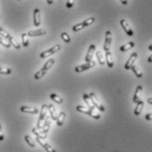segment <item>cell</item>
Listing matches in <instances>:
<instances>
[{"mask_svg": "<svg viewBox=\"0 0 152 152\" xmlns=\"http://www.w3.org/2000/svg\"><path fill=\"white\" fill-rule=\"evenodd\" d=\"M56 61L54 59H50L47 61L45 63V65L43 66V67L42 69H40L35 75H34V79L35 80H39V79H42L43 76H45V75L48 72V70L54 66Z\"/></svg>", "mask_w": 152, "mask_h": 152, "instance_id": "obj_1", "label": "cell"}, {"mask_svg": "<svg viewBox=\"0 0 152 152\" xmlns=\"http://www.w3.org/2000/svg\"><path fill=\"white\" fill-rule=\"evenodd\" d=\"M76 111L80 112V113H84L85 115H88L91 116L92 118L96 119V120H99L100 118V115L96 113V110H91L90 108H86L85 106H82V105H77L76 107Z\"/></svg>", "mask_w": 152, "mask_h": 152, "instance_id": "obj_2", "label": "cell"}, {"mask_svg": "<svg viewBox=\"0 0 152 152\" xmlns=\"http://www.w3.org/2000/svg\"><path fill=\"white\" fill-rule=\"evenodd\" d=\"M47 104H43L42 106L41 111H40V116H39V119H38V122H37V127H36L37 129H41L42 128L44 120L47 117Z\"/></svg>", "mask_w": 152, "mask_h": 152, "instance_id": "obj_3", "label": "cell"}, {"mask_svg": "<svg viewBox=\"0 0 152 152\" xmlns=\"http://www.w3.org/2000/svg\"><path fill=\"white\" fill-rule=\"evenodd\" d=\"M61 50V46L60 45H55L54 46H52L51 48H49L48 50H46L44 52H42L41 54H40V58L42 59H45L47 57L50 56V55H53L54 53L59 52Z\"/></svg>", "mask_w": 152, "mask_h": 152, "instance_id": "obj_4", "label": "cell"}, {"mask_svg": "<svg viewBox=\"0 0 152 152\" xmlns=\"http://www.w3.org/2000/svg\"><path fill=\"white\" fill-rule=\"evenodd\" d=\"M89 97H90V99H91V103L93 104V106L95 107L96 108H98V109H99V111H101V112H104V111H105V107L100 103V102L99 101L98 97L96 96V94H95L94 93H92V92L90 93Z\"/></svg>", "mask_w": 152, "mask_h": 152, "instance_id": "obj_5", "label": "cell"}, {"mask_svg": "<svg viewBox=\"0 0 152 152\" xmlns=\"http://www.w3.org/2000/svg\"><path fill=\"white\" fill-rule=\"evenodd\" d=\"M96 65V62L91 61V62H86L85 64H83V65H80V66H77L75 67V72L76 73H81V72H85L86 70H89L92 67H94Z\"/></svg>", "mask_w": 152, "mask_h": 152, "instance_id": "obj_6", "label": "cell"}, {"mask_svg": "<svg viewBox=\"0 0 152 152\" xmlns=\"http://www.w3.org/2000/svg\"><path fill=\"white\" fill-rule=\"evenodd\" d=\"M137 56H138L137 53H133L130 55V57L128 58V60L127 61L126 64H125V66H124V68H125L126 70H129V69H131V67L134 66L135 62H136V61Z\"/></svg>", "mask_w": 152, "mask_h": 152, "instance_id": "obj_7", "label": "cell"}, {"mask_svg": "<svg viewBox=\"0 0 152 152\" xmlns=\"http://www.w3.org/2000/svg\"><path fill=\"white\" fill-rule=\"evenodd\" d=\"M111 45H112V32L110 31H107L106 32V39H105V43L103 46L104 51L105 52L110 51Z\"/></svg>", "mask_w": 152, "mask_h": 152, "instance_id": "obj_8", "label": "cell"}, {"mask_svg": "<svg viewBox=\"0 0 152 152\" xmlns=\"http://www.w3.org/2000/svg\"><path fill=\"white\" fill-rule=\"evenodd\" d=\"M120 24H121V26H122V27L123 28L124 31H125L129 37H132V36L134 35V31L132 30V28L129 26V25H128V23L127 22V20L122 19V20L120 21Z\"/></svg>", "mask_w": 152, "mask_h": 152, "instance_id": "obj_9", "label": "cell"}, {"mask_svg": "<svg viewBox=\"0 0 152 152\" xmlns=\"http://www.w3.org/2000/svg\"><path fill=\"white\" fill-rule=\"evenodd\" d=\"M33 26L35 27L40 26L41 25V12L38 8H35L33 13Z\"/></svg>", "mask_w": 152, "mask_h": 152, "instance_id": "obj_10", "label": "cell"}, {"mask_svg": "<svg viewBox=\"0 0 152 152\" xmlns=\"http://www.w3.org/2000/svg\"><path fill=\"white\" fill-rule=\"evenodd\" d=\"M46 34H47V31L44 28H41V29H37V30H32L27 32L28 37H38V36H43Z\"/></svg>", "mask_w": 152, "mask_h": 152, "instance_id": "obj_11", "label": "cell"}, {"mask_svg": "<svg viewBox=\"0 0 152 152\" xmlns=\"http://www.w3.org/2000/svg\"><path fill=\"white\" fill-rule=\"evenodd\" d=\"M36 141L45 149L47 152H56L55 150H54V148H52L48 143H47L46 142L43 141V139H41V138H39V137H36Z\"/></svg>", "mask_w": 152, "mask_h": 152, "instance_id": "obj_12", "label": "cell"}, {"mask_svg": "<svg viewBox=\"0 0 152 152\" xmlns=\"http://www.w3.org/2000/svg\"><path fill=\"white\" fill-rule=\"evenodd\" d=\"M20 111L23 113H28V114H33V115H36L39 113V110L36 107L28 106H22L20 107Z\"/></svg>", "mask_w": 152, "mask_h": 152, "instance_id": "obj_13", "label": "cell"}, {"mask_svg": "<svg viewBox=\"0 0 152 152\" xmlns=\"http://www.w3.org/2000/svg\"><path fill=\"white\" fill-rule=\"evenodd\" d=\"M96 50V46L95 45H91L88 48L86 56H85V61L86 62H91L92 61V57H93V53Z\"/></svg>", "mask_w": 152, "mask_h": 152, "instance_id": "obj_14", "label": "cell"}, {"mask_svg": "<svg viewBox=\"0 0 152 152\" xmlns=\"http://www.w3.org/2000/svg\"><path fill=\"white\" fill-rule=\"evenodd\" d=\"M142 86H138L136 89V92L134 94V97H133V102L137 103L139 101H141V95H142Z\"/></svg>", "mask_w": 152, "mask_h": 152, "instance_id": "obj_15", "label": "cell"}, {"mask_svg": "<svg viewBox=\"0 0 152 152\" xmlns=\"http://www.w3.org/2000/svg\"><path fill=\"white\" fill-rule=\"evenodd\" d=\"M106 61H107V66L109 68H112L113 67V55H112V53L110 51H107L106 52Z\"/></svg>", "mask_w": 152, "mask_h": 152, "instance_id": "obj_16", "label": "cell"}, {"mask_svg": "<svg viewBox=\"0 0 152 152\" xmlns=\"http://www.w3.org/2000/svg\"><path fill=\"white\" fill-rule=\"evenodd\" d=\"M47 111L49 112L51 118H52L53 120L56 121V119H57V115H56V108H55L54 105L48 104V105H47Z\"/></svg>", "mask_w": 152, "mask_h": 152, "instance_id": "obj_17", "label": "cell"}, {"mask_svg": "<svg viewBox=\"0 0 152 152\" xmlns=\"http://www.w3.org/2000/svg\"><path fill=\"white\" fill-rule=\"evenodd\" d=\"M83 99H84L85 102L87 104V106H88V107H89L90 109H91V110H96V107L93 106V104L91 103V99H90V97H89V94H83Z\"/></svg>", "mask_w": 152, "mask_h": 152, "instance_id": "obj_18", "label": "cell"}, {"mask_svg": "<svg viewBox=\"0 0 152 152\" xmlns=\"http://www.w3.org/2000/svg\"><path fill=\"white\" fill-rule=\"evenodd\" d=\"M143 107H144V102L142 101H139L137 102L136 107L135 111H134V113H135L136 115H141V113H142V111L143 109Z\"/></svg>", "mask_w": 152, "mask_h": 152, "instance_id": "obj_19", "label": "cell"}, {"mask_svg": "<svg viewBox=\"0 0 152 152\" xmlns=\"http://www.w3.org/2000/svg\"><path fill=\"white\" fill-rule=\"evenodd\" d=\"M44 121H45V122H44V124L42 125V131L44 134H47V132H48V130H49V128H50V120H49V118L47 117H47H46Z\"/></svg>", "mask_w": 152, "mask_h": 152, "instance_id": "obj_20", "label": "cell"}, {"mask_svg": "<svg viewBox=\"0 0 152 152\" xmlns=\"http://www.w3.org/2000/svg\"><path fill=\"white\" fill-rule=\"evenodd\" d=\"M65 117H66V114L65 112H60L59 115H57V119H56V123L59 127L62 126L63 122L65 121Z\"/></svg>", "mask_w": 152, "mask_h": 152, "instance_id": "obj_21", "label": "cell"}, {"mask_svg": "<svg viewBox=\"0 0 152 152\" xmlns=\"http://www.w3.org/2000/svg\"><path fill=\"white\" fill-rule=\"evenodd\" d=\"M32 132L36 136V137H39L41 139H46L47 138V134H44L42 131H39V129H37V128H33Z\"/></svg>", "mask_w": 152, "mask_h": 152, "instance_id": "obj_22", "label": "cell"}, {"mask_svg": "<svg viewBox=\"0 0 152 152\" xmlns=\"http://www.w3.org/2000/svg\"><path fill=\"white\" fill-rule=\"evenodd\" d=\"M96 57H97V60H98V62L101 65V66H103V65H105V58H104V55H103V53H102V52L100 51V50H99V51H97L96 52Z\"/></svg>", "mask_w": 152, "mask_h": 152, "instance_id": "obj_23", "label": "cell"}, {"mask_svg": "<svg viewBox=\"0 0 152 152\" xmlns=\"http://www.w3.org/2000/svg\"><path fill=\"white\" fill-rule=\"evenodd\" d=\"M134 46H135V43L133 41H130V42H128V43H127V44H125V45L121 46L120 47V50L122 52H127V51L130 50L131 48H133Z\"/></svg>", "mask_w": 152, "mask_h": 152, "instance_id": "obj_24", "label": "cell"}, {"mask_svg": "<svg viewBox=\"0 0 152 152\" xmlns=\"http://www.w3.org/2000/svg\"><path fill=\"white\" fill-rule=\"evenodd\" d=\"M131 70L133 71V73L136 75V76L137 78H142V71L140 70V68H139L137 66L134 65V66L131 67Z\"/></svg>", "mask_w": 152, "mask_h": 152, "instance_id": "obj_25", "label": "cell"}, {"mask_svg": "<svg viewBox=\"0 0 152 152\" xmlns=\"http://www.w3.org/2000/svg\"><path fill=\"white\" fill-rule=\"evenodd\" d=\"M21 39H22V45H23V46L24 47H27L28 45H29V40H28L27 33H22Z\"/></svg>", "mask_w": 152, "mask_h": 152, "instance_id": "obj_26", "label": "cell"}, {"mask_svg": "<svg viewBox=\"0 0 152 152\" xmlns=\"http://www.w3.org/2000/svg\"><path fill=\"white\" fill-rule=\"evenodd\" d=\"M50 99H51L52 101H54L55 102L58 103V104H62V97L58 96V95L56 94H52L50 95Z\"/></svg>", "mask_w": 152, "mask_h": 152, "instance_id": "obj_27", "label": "cell"}, {"mask_svg": "<svg viewBox=\"0 0 152 152\" xmlns=\"http://www.w3.org/2000/svg\"><path fill=\"white\" fill-rule=\"evenodd\" d=\"M0 35L2 36V38H4V39H10L13 36L10 34V33H8L6 31H4L2 27H0Z\"/></svg>", "mask_w": 152, "mask_h": 152, "instance_id": "obj_28", "label": "cell"}, {"mask_svg": "<svg viewBox=\"0 0 152 152\" xmlns=\"http://www.w3.org/2000/svg\"><path fill=\"white\" fill-rule=\"evenodd\" d=\"M24 139H25L26 142H27L30 147H32V148H34V147H35V143H34V142L33 141V139L31 138L30 136H28V135L25 136Z\"/></svg>", "mask_w": 152, "mask_h": 152, "instance_id": "obj_29", "label": "cell"}, {"mask_svg": "<svg viewBox=\"0 0 152 152\" xmlns=\"http://www.w3.org/2000/svg\"><path fill=\"white\" fill-rule=\"evenodd\" d=\"M0 44H1L2 46H4V47H6V48H10V47L12 46L11 43L9 42L8 39H5L2 38V37H0Z\"/></svg>", "mask_w": 152, "mask_h": 152, "instance_id": "obj_30", "label": "cell"}, {"mask_svg": "<svg viewBox=\"0 0 152 152\" xmlns=\"http://www.w3.org/2000/svg\"><path fill=\"white\" fill-rule=\"evenodd\" d=\"M61 38L62 39L65 43H70V37L69 34L66 33V32H62V33Z\"/></svg>", "mask_w": 152, "mask_h": 152, "instance_id": "obj_31", "label": "cell"}, {"mask_svg": "<svg viewBox=\"0 0 152 152\" xmlns=\"http://www.w3.org/2000/svg\"><path fill=\"white\" fill-rule=\"evenodd\" d=\"M9 42L11 43V45L13 46L14 48L18 49V50H19V49H20V45H19V43H18V42L16 41L13 37H12V38H11V39H9Z\"/></svg>", "mask_w": 152, "mask_h": 152, "instance_id": "obj_32", "label": "cell"}, {"mask_svg": "<svg viewBox=\"0 0 152 152\" xmlns=\"http://www.w3.org/2000/svg\"><path fill=\"white\" fill-rule=\"evenodd\" d=\"M84 28H85V26H84V24L82 22V23H79V24H76L75 26H73L72 30H73V31H78L82 30Z\"/></svg>", "mask_w": 152, "mask_h": 152, "instance_id": "obj_33", "label": "cell"}, {"mask_svg": "<svg viewBox=\"0 0 152 152\" xmlns=\"http://www.w3.org/2000/svg\"><path fill=\"white\" fill-rule=\"evenodd\" d=\"M94 22H95V18H89L85 19V20L83 22V24H84L85 27H86V26H90L91 24H93Z\"/></svg>", "mask_w": 152, "mask_h": 152, "instance_id": "obj_34", "label": "cell"}, {"mask_svg": "<svg viewBox=\"0 0 152 152\" xmlns=\"http://www.w3.org/2000/svg\"><path fill=\"white\" fill-rule=\"evenodd\" d=\"M11 74H12V69L0 67V75H11Z\"/></svg>", "mask_w": 152, "mask_h": 152, "instance_id": "obj_35", "label": "cell"}, {"mask_svg": "<svg viewBox=\"0 0 152 152\" xmlns=\"http://www.w3.org/2000/svg\"><path fill=\"white\" fill-rule=\"evenodd\" d=\"M74 3H75V0H68L67 3H66V7L69 8V9H70L73 6Z\"/></svg>", "mask_w": 152, "mask_h": 152, "instance_id": "obj_36", "label": "cell"}, {"mask_svg": "<svg viewBox=\"0 0 152 152\" xmlns=\"http://www.w3.org/2000/svg\"><path fill=\"white\" fill-rule=\"evenodd\" d=\"M145 119L147 121H152V113H150V114H147L145 115Z\"/></svg>", "mask_w": 152, "mask_h": 152, "instance_id": "obj_37", "label": "cell"}, {"mask_svg": "<svg viewBox=\"0 0 152 152\" xmlns=\"http://www.w3.org/2000/svg\"><path fill=\"white\" fill-rule=\"evenodd\" d=\"M4 132H3V129H2V127L0 125V142H2L4 140Z\"/></svg>", "mask_w": 152, "mask_h": 152, "instance_id": "obj_38", "label": "cell"}, {"mask_svg": "<svg viewBox=\"0 0 152 152\" xmlns=\"http://www.w3.org/2000/svg\"><path fill=\"white\" fill-rule=\"evenodd\" d=\"M121 2L122 3V4H124V5H127L128 4V0H120Z\"/></svg>", "mask_w": 152, "mask_h": 152, "instance_id": "obj_39", "label": "cell"}, {"mask_svg": "<svg viewBox=\"0 0 152 152\" xmlns=\"http://www.w3.org/2000/svg\"><path fill=\"white\" fill-rule=\"evenodd\" d=\"M147 102H148V103H149V104L152 105V97H150V98H148Z\"/></svg>", "mask_w": 152, "mask_h": 152, "instance_id": "obj_40", "label": "cell"}, {"mask_svg": "<svg viewBox=\"0 0 152 152\" xmlns=\"http://www.w3.org/2000/svg\"><path fill=\"white\" fill-rule=\"evenodd\" d=\"M148 62L149 63H152V54L148 58Z\"/></svg>", "mask_w": 152, "mask_h": 152, "instance_id": "obj_41", "label": "cell"}, {"mask_svg": "<svg viewBox=\"0 0 152 152\" xmlns=\"http://www.w3.org/2000/svg\"><path fill=\"white\" fill-rule=\"evenodd\" d=\"M53 2H54V0H47V3L48 4H52Z\"/></svg>", "mask_w": 152, "mask_h": 152, "instance_id": "obj_42", "label": "cell"}, {"mask_svg": "<svg viewBox=\"0 0 152 152\" xmlns=\"http://www.w3.org/2000/svg\"><path fill=\"white\" fill-rule=\"evenodd\" d=\"M149 51H152V44L149 46Z\"/></svg>", "mask_w": 152, "mask_h": 152, "instance_id": "obj_43", "label": "cell"}, {"mask_svg": "<svg viewBox=\"0 0 152 152\" xmlns=\"http://www.w3.org/2000/svg\"><path fill=\"white\" fill-rule=\"evenodd\" d=\"M18 1H20V0H18Z\"/></svg>", "mask_w": 152, "mask_h": 152, "instance_id": "obj_44", "label": "cell"}]
</instances>
